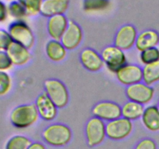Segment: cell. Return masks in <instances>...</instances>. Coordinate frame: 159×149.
Segmentation results:
<instances>
[{"label": "cell", "mask_w": 159, "mask_h": 149, "mask_svg": "<svg viewBox=\"0 0 159 149\" xmlns=\"http://www.w3.org/2000/svg\"><path fill=\"white\" fill-rule=\"evenodd\" d=\"M42 139L52 147H61L71 141L73 133L71 129L63 123H53L47 126L41 133Z\"/></svg>", "instance_id": "cell-1"}, {"label": "cell", "mask_w": 159, "mask_h": 149, "mask_svg": "<svg viewBox=\"0 0 159 149\" xmlns=\"http://www.w3.org/2000/svg\"><path fill=\"white\" fill-rule=\"evenodd\" d=\"M39 116L37 107L34 103L21 104L11 111L9 120L13 127L18 129H25L36 124Z\"/></svg>", "instance_id": "cell-2"}, {"label": "cell", "mask_w": 159, "mask_h": 149, "mask_svg": "<svg viewBox=\"0 0 159 149\" xmlns=\"http://www.w3.org/2000/svg\"><path fill=\"white\" fill-rule=\"evenodd\" d=\"M44 92L58 109H63L69 102V92L62 81L57 79H48L43 82Z\"/></svg>", "instance_id": "cell-3"}, {"label": "cell", "mask_w": 159, "mask_h": 149, "mask_svg": "<svg viewBox=\"0 0 159 149\" xmlns=\"http://www.w3.org/2000/svg\"><path fill=\"white\" fill-rule=\"evenodd\" d=\"M13 42L31 50L35 45L36 38L30 26L25 21H14L8 28Z\"/></svg>", "instance_id": "cell-4"}, {"label": "cell", "mask_w": 159, "mask_h": 149, "mask_svg": "<svg viewBox=\"0 0 159 149\" xmlns=\"http://www.w3.org/2000/svg\"><path fill=\"white\" fill-rule=\"evenodd\" d=\"M85 138L87 145L90 147L102 144L107 138L106 123L95 116L89 118L85 126Z\"/></svg>", "instance_id": "cell-5"}, {"label": "cell", "mask_w": 159, "mask_h": 149, "mask_svg": "<svg viewBox=\"0 0 159 149\" xmlns=\"http://www.w3.org/2000/svg\"><path fill=\"white\" fill-rule=\"evenodd\" d=\"M107 137L113 141H121L128 138L134 131L132 121L120 117L106 124Z\"/></svg>", "instance_id": "cell-6"}, {"label": "cell", "mask_w": 159, "mask_h": 149, "mask_svg": "<svg viewBox=\"0 0 159 149\" xmlns=\"http://www.w3.org/2000/svg\"><path fill=\"white\" fill-rule=\"evenodd\" d=\"M100 54L104 65L113 73H116L120 68L127 64V56L124 51L113 44L105 47Z\"/></svg>", "instance_id": "cell-7"}, {"label": "cell", "mask_w": 159, "mask_h": 149, "mask_svg": "<svg viewBox=\"0 0 159 149\" xmlns=\"http://www.w3.org/2000/svg\"><path fill=\"white\" fill-rule=\"evenodd\" d=\"M127 99L141 105H147L151 102L155 96V88L144 82L129 85L125 89Z\"/></svg>", "instance_id": "cell-8"}, {"label": "cell", "mask_w": 159, "mask_h": 149, "mask_svg": "<svg viewBox=\"0 0 159 149\" xmlns=\"http://www.w3.org/2000/svg\"><path fill=\"white\" fill-rule=\"evenodd\" d=\"M92 114L93 116L99 118L104 122H109L122 116L121 106L113 101H99L92 108Z\"/></svg>", "instance_id": "cell-9"}, {"label": "cell", "mask_w": 159, "mask_h": 149, "mask_svg": "<svg viewBox=\"0 0 159 149\" xmlns=\"http://www.w3.org/2000/svg\"><path fill=\"white\" fill-rule=\"evenodd\" d=\"M138 29L133 24H124L117 29L113 39V45L124 51H129L135 46Z\"/></svg>", "instance_id": "cell-10"}, {"label": "cell", "mask_w": 159, "mask_h": 149, "mask_svg": "<svg viewBox=\"0 0 159 149\" xmlns=\"http://www.w3.org/2000/svg\"><path fill=\"white\" fill-rule=\"evenodd\" d=\"M115 74L118 82L127 87L142 82L143 80L142 68L138 64H126Z\"/></svg>", "instance_id": "cell-11"}, {"label": "cell", "mask_w": 159, "mask_h": 149, "mask_svg": "<svg viewBox=\"0 0 159 149\" xmlns=\"http://www.w3.org/2000/svg\"><path fill=\"white\" fill-rule=\"evenodd\" d=\"M83 37V30L80 25L74 20H69L68 27L60 41L68 51H73L80 46Z\"/></svg>", "instance_id": "cell-12"}, {"label": "cell", "mask_w": 159, "mask_h": 149, "mask_svg": "<svg viewBox=\"0 0 159 149\" xmlns=\"http://www.w3.org/2000/svg\"><path fill=\"white\" fill-rule=\"evenodd\" d=\"M79 61L84 68L90 72H98L104 67L102 56L92 47H85L79 53Z\"/></svg>", "instance_id": "cell-13"}, {"label": "cell", "mask_w": 159, "mask_h": 149, "mask_svg": "<svg viewBox=\"0 0 159 149\" xmlns=\"http://www.w3.org/2000/svg\"><path fill=\"white\" fill-rule=\"evenodd\" d=\"M34 104L37 107L39 116L43 120L52 121L57 117L58 108L45 92L37 96Z\"/></svg>", "instance_id": "cell-14"}, {"label": "cell", "mask_w": 159, "mask_h": 149, "mask_svg": "<svg viewBox=\"0 0 159 149\" xmlns=\"http://www.w3.org/2000/svg\"><path fill=\"white\" fill-rule=\"evenodd\" d=\"M69 20L65 14L57 15L48 19L47 21V31L52 40H61L64 33L68 26Z\"/></svg>", "instance_id": "cell-15"}, {"label": "cell", "mask_w": 159, "mask_h": 149, "mask_svg": "<svg viewBox=\"0 0 159 149\" xmlns=\"http://www.w3.org/2000/svg\"><path fill=\"white\" fill-rule=\"evenodd\" d=\"M6 52L15 66H24L27 65L32 58L30 50L16 42H12L6 50Z\"/></svg>", "instance_id": "cell-16"}, {"label": "cell", "mask_w": 159, "mask_h": 149, "mask_svg": "<svg viewBox=\"0 0 159 149\" xmlns=\"http://www.w3.org/2000/svg\"><path fill=\"white\" fill-rule=\"evenodd\" d=\"M69 5L70 0H43L40 15L48 19L54 16L65 14Z\"/></svg>", "instance_id": "cell-17"}, {"label": "cell", "mask_w": 159, "mask_h": 149, "mask_svg": "<svg viewBox=\"0 0 159 149\" xmlns=\"http://www.w3.org/2000/svg\"><path fill=\"white\" fill-rule=\"evenodd\" d=\"M159 44V33L153 29H144L138 34L135 47L138 51L155 47Z\"/></svg>", "instance_id": "cell-18"}, {"label": "cell", "mask_w": 159, "mask_h": 149, "mask_svg": "<svg viewBox=\"0 0 159 149\" xmlns=\"http://www.w3.org/2000/svg\"><path fill=\"white\" fill-rule=\"evenodd\" d=\"M45 54L51 61L60 63L64 61L68 56V50L60 40H50L45 44Z\"/></svg>", "instance_id": "cell-19"}, {"label": "cell", "mask_w": 159, "mask_h": 149, "mask_svg": "<svg viewBox=\"0 0 159 149\" xmlns=\"http://www.w3.org/2000/svg\"><path fill=\"white\" fill-rule=\"evenodd\" d=\"M141 121L146 130L151 132H158L159 110L157 106L151 105L145 107Z\"/></svg>", "instance_id": "cell-20"}, {"label": "cell", "mask_w": 159, "mask_h": 149, "mask_svg": "<svg viewBox=\"0 0 159 149\" xmlns=\"http://www.w3.org/2000/svg\"><path fill=\"white\" fill-rule=\"evenodd\" d=\"M144 109V105L129 100L121 106V115L122 117L133 122L141 119Z\"/></svg>", "instance_id": "cell-21"}, {"label": "cell", "mask_w": 159, "mask_h": 149, "mask_svg": "<svg viewBox=\"0 0 159 149\" xmlns=\"http://www.w3.org/2000/svg\"><path fill=\"white\" fill-rule=\"evenodd\" d=\"M111 6V0H83L82 9L86 13L104 12Z\"/></svg>", "instance_id": "cell-22"}, {"label": "cell", "mask_w": 159, "mask_h": 149, "mask_svg": "<svg viewBox=\"0 0 159 149\" xmlns=\"http://www.w3.org/2000/svg\"><path fill=\"white\" fill-rule=\"evenodd\" d=\"M143 70V80L148 85H153L159 82V61L144 65Z\"/></svg>", "instance_id": "cell-23"}, {"label": "cell", "mask_w": 159, "mask_h": 149, "mask_svg": "<svg viewBox=\"0 0 159 149\" xmlns=\"http://www.w3.org/2000/svg\"><path fill=\"white\" fill-rule=\"evenodd\" d=\"M8 14L15 21H24L25 19L28 16L26 9L19 0L9 2L8 5Z\"/></svg>", "instance_id": "cell-24"}, {"label": "cell", "mask_w": 159, "mask_h": 149, "mask_svg": "<svg viewBox=\"0 0 159 149\" xmlns=\"http://www.w3.org/2000/svg\"><path fill=\"white\" fill-rule=\"evenodd\" d=\"M33 141L24 135H14L11 137L5 145V149H27Z\"/></svg>", "instance_id": "cell-25"}, {"label": "cell", "mask_w": 159, "mask_h": 149, "mask_svg": "<svg viewBox=\"0 0 159 149\" xmlns=\"http://www.w3.org/2000/svg\"><path fill=\"white\" fill-rule=\"evenodd\" d=\"M140 61L144 65H149L159 61V48H149L140 52Z\"/></svg>", "instance_id": "cell-26"}, {"label": "cell", "mask_w": 159, "mask_h": 149, "mask_svg": "<svg viewBox=\"0 0 159 149\" xmlns=\"http://www.w3.org/2000/svg\"><path fill=\"white\" fill-rule=\"evenodd\" d=\"M26 9L28 16H36L40 14L43 0H19Z\"/></svg>", "instance_id": "cell-27"}, {"label": "cell", "mask_w": 159, "mask_h": 149, "mask_svg": "<svg viewBox=\"0 0 159 149\" xmlns=\"http://www.w3.org/2000/svg\"><path fill=\"white\" fill-rule=\"evenodd\" d=\"M12 79L7 72L0 71V96H4L11 91Z\"/></svg>", "instance_id": "cell-28"}, {"label": "cell", "mask_w": 159, "mask_h": 149, "mask_svg": "<svg viewBox=\"0 0 159 149\" xmlns=\"http://www.w3.org/2000/svg\"><path fill=\"white\" fill-rule=\"evenodd\" d=\"M14 66L6 51H0V71L7 72Z\"/></svg>", "instance_id": "cell-29"}, {"label": "cell", "mask_w": 159, "mask_h": 149, "mask_svg": "<svg viewBox=\"0 0 159 149\" xmlns=\"http://www.w3.org/2000/svg\"><path fill=\"white\" fill-rule=\"evenodd\" d=\"M13 42L8 30L0 29V51H6Z\"/></svg>", "instance_id": "cell-30"}, {"label": "cell", "mask_w": 159, "mask_h": 149, "mask_svg": "<svg viewBox=\"0 0 159 149\" xmlns=\"http://www.w3.org/2000/svg\"><path fill=\"white\" fill-rule=\"evenodd\" d=\"M134 149H157V144L152 138H145L140 140Z\"/></svg>", "instance_id": "cell-31"}, {"label": "cell", "mask_w": 159, "mask_h": 149, "mask_svg": "<svg viewBox=\"0 0 159 149\" xmlns=\"http://www.w3.org/2000/svg\"><path fill=\"white\" fill-rule=\"evenodd\" d=\"M8 16V6L5 4L4 2L0 0V23L6 21Z\"/></svg>", "instance_id": "cell-32"}, {"label": "cell", "mask_w": 159, "mask_h": 149, "mask_svg": "<svg viewBox=\"0 0 159 149\" xmlns=\"http://www.w3.org/2000/svg\"><path fill=\"white\" fill-rule=\"evenodd\" d=\"M27 149H48L44 144L40 141H33Z\"/></svg>", "instance_id": "cell-33"}, {"label": "cell", "mask_w": 159, "mask_h": 149, "mask_svg": "<svg viewBox=\"0 0 159 149\" xmlns=\"http://www.w3.org/2000/svg\"><path fill=\"white\" fill-rule=\"evenodd\" d=\"M4 1L8 2H13V1H16V0H4Z\"/></svg>", "instance_id": "cell-34"}, {"label": "cell", "mask_w": 159, "mask_h": 149, "mask_svg": "<svg viewBox=\"0 0 159 149\" xmlns=\"http://www.w3.org/2000/svg\"><path fill=\"white\" fill-rule=\"evenodd\" d=\"M157 107H158V110H159V100H158V104H157Z\"/></svg>", "instance_id": "cell-35"}]
</instances>
